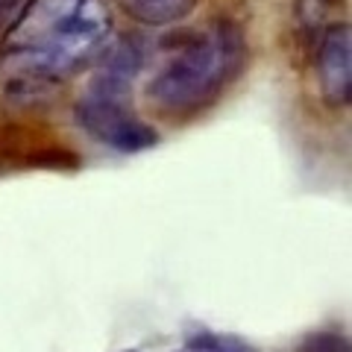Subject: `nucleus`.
Wrapping results in <instances>:
<instances>
[{
  "mask_svg": "<svg viewBox=\"0 0 352 352\" xmlns=\"http://www.w3.org/2000/svg\"><path fill=\"white\" fill-rule=\"evenodd\" d=\"M120 9L150 27H168L179 24L182 18H188L194 12L197 0H118Z\"/></svg>",
  "mask_w": 352,
  "mask_h": 352,
  "instance_id": "39448f33",
  "label": "nucleus"
},
{
  "mask_svg": "<svg viewBox=\"0 0 352 352\" xmlns=\"http://www.w3.org/2000/svg\"><path fill=\"white\" fill-rule=\"evenodd\" d=\"M335 0H294V9H296V21L305 32H317L323 30V21L326 12Z\"/></svg>",
  "mask_w": 352,
  "mask_h": 352,
  "instance_id": "0eeeda50",
  "label": "nucleus"
},
{
  "mask_svg": "<svg viewBox=\"0 0 352 352\" xmlns=\"http://www.w3.org/2000/svg\"><path fill=\"white\" fill-rule=\"evenodd\" d=\"M317 80L329 106H346L352 91V30L346 21L326 24L317 38Z\"/></svg>",
  "mask_w": 352,
  "mask_h": 352,
  "instance_id": "20e7f679",
  "label": "nucleus"
},
{
  "mask_svg": "<svg viewBox=\"0 0 352 352\" xmlns=\"http://www.w3.org/2000/svg\"><path fill=\"white\" fill-rule=\"evenodd\" d=\"M126 352H138V349H126Z\"/></svg>",
  "mask_w": 352,
  "mask_h": 352,
  "instance_id": "9d476101",
  "label": "nucleus"
},
{
  "mask_svg": "<svg viewBox=\"0 0 352 352\" xmlns=\"http://www.w3.org/2000/svg\"><path fill=\"white\" fill-rule=\"evenodd\" d=\"M244 65V30L235 21H214L153 76L147 97L159 112L188 118L212 106L241 76Z\"/></svg>",
  "mask_w": 352,
  "mask_h": 352,
  "instance_id": "f03ea898",
  "label": "nucleus"
},
{
  "mask_svg": "<svg viewBox=\"0 0 352 352\" xmlns=\"http://www.w3.org/2000/svg\"><path fill=\"white\" fill-rule=\"evenodd\" d=\"M300 352H349V338L332 332V329H317V332H308L300 346Z\"/></svg>",
  "mask_w": 352,
  "mask_h": 352,
  "instance_id": "423d86ee",
  "label": "nucleus"
},
{
  "mask_svg": "<svg viewBox=\"0 0 352 352\" xmlns=\"http://www.w3.org/2000/svg\"><path fill=\"white\" fill-rule=\"evenodd\" d=\"M112 32L106 0H27L0 36V76L12 88H44L82 71Z\"/></svg>",
  "mask_w": 352,
  "mask_h": 352,
  "instance_id": "f257e3e1",
  "label": "nucleus"
},
{
  "mask_svg": "<svg viewBox=\"0 0 352 352\" xmlns=\"http://www.w3.org/2000/svg\"><path fill=\"white\" fill-rule=\"evenodd\" d=\"M27 0H0V36L9 30V24L18 18V12L24 9Z\"/></svg>",
  "mask_w": 352,
  "mask_h": 352,
  "instance_id": "1a4fd4ad",
  "label": "nucleus"
},
{
  "mask_svg": "<svg viewBox=\"0 0 352 352\" xmlns=\"http://www.w3.org/2000/svg\"><path fill=\"white\" fill-rule=\"evenodd\" d=\"M176 352H252L250 346L238 344L232 338H217V335H197L188 344Z\"/></svg>",
  "mask_w": 352,
  "mask_h": 352,
  "instance_id": "6e6552de",
  "label": "nucleus"
},
{
  "mask_svg": "<svg viewBox=\"0 0 352 352\" xmlns=\"http://www.w3.org/2000/svg\"><path fill=\"white\" fill-rule=\"evenodd\" d=\"M129 88V76L100 68L74 109L76 124L118 153H141L159 144V132L132 112Z\"/></svg>",
  "mask_w": 352,
  "mask_h": 352,
  "instance_id": "7ed1b4c3",
  "label": "nucleus"
}]
</instances>
